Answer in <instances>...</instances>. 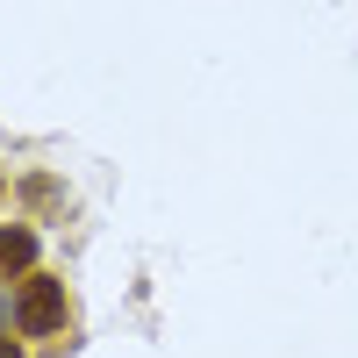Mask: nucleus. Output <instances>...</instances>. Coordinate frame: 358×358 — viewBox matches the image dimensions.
I'll list each match as a JSON object with an SVG mask.
<instances>
[{"mask_svg": "<svg viewBox=\"0 0 358 358\" xmlns=\"http://www.w3.org/2000/svg\"><path fill=\"white\" fill-rule=\"evenodd\" d=\"M15 322H22V337H50L57 322H65V280H29L22 287V301H15Z\"/></svg>", "mask_w": 358, "mask_h": 358, "instance_id": "nucleus-1", "label": "nucleus"}, {"mask_svg": "<svg viewBox=\"0 0 358 358\" xmlns=\"http://www.w3.org/2000/svg\"><path fill=\"white\" fill-rule=\"evenodd\" d=\"M36 265V236L29 229H0V273H29Z\"/></svg>", "mask_w": 358, "mask_h": 358, "instance_id": "nucleus-2", "label": "nucleus"}, {"mask_svg": "<svg viewBox=\"0 0 358 358\" xmlns=\"http://www.w3.org/2000/svg\"><path fill=\"white\" fill-rule=\"evenodd\" d=\"M0 194H8V179H0Z\"/></svg>", "mask_w": 358, "mask_h": 358, "instance_id": "nucleus-3", "label": "nucleus"}, {"mask_svg": "<svg viewBox=\"0 0 358 358\" xmlns=\"http://www.w3.org/2000/svg\"><path fill=\"white\" fill-rule=\"evenodd\" d=\"M0 358H15V351H0Z\"/></svg>", "mask_w": 358, "mask_h": 358, "instance_id": "nucleus-4", "label": "nucleus"}]
</instances>
